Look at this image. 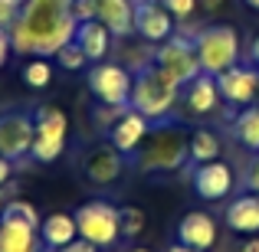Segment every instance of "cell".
Segmentation results:
<instances>
[{
	"label": "cell",
	"mask_w": 259,
	"mask_h": 252,
	"mask_svg": "<svg viewBox=\"0 0 259 252\" xmlns=\"http://www.w3.org/2000/svg\"><path fill=\"white\" fill-rule=\"evenodd\" d=\"M138 174H174L190 164V134L181 121L161 118L151 121V131L132 154Z\"/></svg>",
	"instance_id": "2"
},
{
	"label": "cell",
	"mask_w": 259,
	"mask_h": 252,
	"mask_svg": "<svg viewBox=\"0 0 259 252\" xmlns=\"http://www.w3.org/2000/svg\"><path fill=\"white\" fill-rule=\"evenodd\" d=\"M39 239H43V246L50 252L69 246L72 239H79L76 216L72 213H50V216H43V223H39Z\"/></svg>",
	"instance_id": "19"
},
{
	"label": "cell",
	"mask_w": 259,
	"mask_h": 252,
	"mask_svg": "<svg viewBox=\"0 0 259 252\" xmlns=\"http://www.w3.org/2000/svg\"><path fill=\"white\" fill-rule=\"evenodd\" d=\"M56 63L63 66L66 72H76V69H85V66H89V56L82 53V46L72 39V43H66L63 49L56 53Z\"/></svg>",
	"instance_id": "27"
},
{
	"label": "cell",
	"mask_w": 259,
	"mask_h": 252,
	"mask_svg": "<svg viewBox=\"0 0 259 252\" xmlns=\"http://www.w3.org/2000/svg\"><path fill=\"white\" fill-rule=\"evenodd\" d=\"M20 79H23L30 88H36V92H39V88H50V82H53V66L46 63L43 56H36L33 63H26L23 69H20Z\"/></svg>",
	"instance_id": "25"
},
{
	"label": "cell",
	"mask_w": 259,
	"mask_h": 252,
	"mask_svg": "<svg viewBox=\"0 0 259 252\" xmlns=\"http://www.w3.org/2000/svg\"><path fill=\"white\" fill-rule=\"evenodd\" d=\"M174 239L181 242V246L197 249V252L213 249V242H217V220L210 213H203V210H190V213H184L181 220H177Z\"/></svg>",
	"instance_id": "13"
},
{
	"label": "cell",
	"mask_w": 259,
	"mask_h": 252,
	"mask_svg": "<svg viewBox=\"0 0 259 252\" xmlns=\"http://www.w3.org/2000/svg\"><path fill=\"white\" fill-rule=\"evenodd\" d=\"M154 63L181 85L194 82L203 72L200 59H197V49H194V36H167L164 43H158V49H154Z\"/></svg>",
	"instance_id": "9"
},
{
	"label": "cell",
	"mask_w": 259,
	"mask_h": 252,
	"mask_svg": "<svg viewBox=\"0 0 259 252\" xmlns=\"http://www.w3.org/2000/svg\"><path fill=\"white\" fill-rule=\"evenodd\" d=\"M181 82H174L158 63H141L132 76V102L128 108H135L138 115L151 121H161V118H171L174 105L181 102Z\"/></svg>",
	"instance_id": "3"
},
{
	"label": "cell",
	"mask_w": 259,
	"mask_h": 252,
	"mask_svg": "<svg viewBox=\"0 0 259 252\" xmlns=\"http://www.w3.org/2000/svg\"><path fill=\"white\" fill-rule=\"evenodd\" d=\"M76 226L79 236L89 239L99 249H112L121 239V223H118V207H112L108 200H89L82 207H76Z\"/></svg>",
	"instance_id": "6"
},
{
	"label": "cell",
	"mask_w": 259,
	"mask_h": 252,
	"mask_svg": "<svg viewBox=\"0 0 259 252\" xmlns=\"http://www.w3.org/2000/svg\"><path fill=\"white\" fill-rule=\"evenodd\" d=\"M0 220H10V223H20V226H30L39 233V223H43V216H39V210L33 207L30 200H10L4 203V213H0Z\"/></svg>",
	"instance_id": "24"
},
{
	"label": "cell",
	"mask_w": 259,
	"mask_h": 252,
	"mask_svg": "<svg viewBox=\"0 0 259 252\" xmlns=\"http://www.w3.org/2000/svg\"><path fill=\"white\" fill-rule=\"evenodd\" d=\"M246 7H253V10H259V0H243Z\"/></svg>",
	"instance_id": "39"
},
{
	"label": "cell",
	"mask_w": 259,
	"mask_h": 252,
	"mask_svg": "<svg viewBox=\"0 0 259 252\" xmlns=\"http://www.w3.org/2000/svg\"><path fill=\"white\" fill-rule=\"evenodd\" d=\"M33 138H36V128H33L30 108H20V105L0 108V158L7 161L30 158Z\"/></svg>",
	"instance_id": "7"
},
{
	"label": "cell",
	"mask_w": 259,
	"mask_h": 252,
	"mask_svg": "<svg viewBox=\"0 0 259 252\" xmlns=\"http://www.w3.org/2000/svg\"><path fill=\"white\" fill-rule=\"evenodd\" d=\"M43 249L46 246H43L36 229L0 220V252H43Z\"/></svg>",
	"instance_id": "21"
},
{
	"label": "cell",
	"mask_w": 259,
	"mask_h": 252,
	"mask_svg": "<svg viewBox=\"0 0 259 252\" xmlns=\"http://www.w3.org/2000/svg\"><path fill=\"white\" fill-rule=\"evenodd\" d=\"M79 20L72 17V0H20V17L10 26L13 53L20 56H56L76 39Z\"/></svg>",
	"instance_id": "1"
},
{
	"label": "cell",
	"mask_w": 259,
	"mask_h": 252,
	"mask_svg": "<svg viewBox=\"0 0 259 252\" xmlns=\"http://www.w3.org/2000/svg\"><path fill=\"white\" fill-rule=\"evenodd\" d=\"M118 223H121V236H125V239H135V236L145 233L148 216H145L141 207H118Z\"/></svg>",
	"instance_id": "26"
},
{
	"label": "cell",
	"mask_w": 259,
	"mask_h": 252,
	"mask_svg": "<svg viewBox=\"0 0 259 252\" xmlns=\"http://www.w3.org/2000/svg\"><path fill=\"white\" fill-rule=\"evenodd\" d=\"M72 17H76L79 23L95 20V0H72Z\"/></svg>",
	"instance_id": "30"
},
{
	"label": "cell",
	"mask_w": 259,
	"mask_h": 252,
	"mask_svg": "<svg viewBox=\"0 0 259 252\" xmlns=\"http://www.w3.org/2000/svg\"><path fill=\"white\" fill-rule=\"evenodd\" d=\"M184 105H187L194 115H210V112H217V105H220L217 76H207V72H200L194 82L184 85Z\"/></svg>",
	"instance_id": "18"
},
{
	"label": "cell",
	"mask_w": 259,
	"mask_h": 252,
	"mask_svg": "<svg viewBox=\"0 0 259 252\" xmlns=\"http://www.w3.org/2000/svg\"><path fill=\"white\" fill-rule=\"evenodd\" d=\"M167 7V13L177 20V23H187L197 10H200V0H161Z\"/></svg>",
	"instance_id": "28"
},
{
	"label": "cell",
	"mask_w": 259,
	"mask_h": 252,
	"mask_svg": "<svg viewBox=\"0 0 259 252\" xmlns=\"http://www.w3.org/2000/svg\"><path fill=\"white\" fill-rule=\"evenodd\" d=\"M223 223L233 233H259V193H243L227 203L223 210Z\"/></svg>",
	"instance_id": "17"
},
{
	"label": "cell",
	"mask_w": 259,
	"mask_h": 252,
	"mask_svg": "<svg viewBox=\"0 0 259 252\" xmlns=\"http://www.w3.org/2000/svg\"><path fill=\"white\" fill-rule=\"evenodd\" d=\"M128 252H151V249H128Z\"/></svg>",
	"instance_id": "40"
},
{
	"label": "cell",
	"mask_w": 259,
	"mask_h": 252,
	"mask_svg": "<svg viewBox=\"0 0 259 252\" xmlns=\"http://www.w3.org/2000/svg\"><path fill=\"white\" fill-rule=\"evenodd\" d=\"M233 138L240 141L246 151L259 154V105H246L233 121Z\"/></svg>",
	"instance_id": "23"
},
{
	"label": "cell",
	"mask_w": 259,
	"mask_h": 252,
	"mask_svg": "<svg viewBox=\"0 0 259 252\" xmlns=\"http://www.w3.org/2000/svg\"><path fill=\"white\" fill-rule=\"evenodd\" d=\"M76 43L82 46L89 63H102V59L108 56V46H112V30H108L102 20H85L76 30Z\"/></svg>",
	"instance_id": "20"
},
{
	"label": "cell",
	"mask_w": 259,
	"mask_h": 252,
	"mask_svg": "<svg viewBox=\"0 0 259 252\" xmlns=\"http://www.w3.org/2000/svg\"><path fill=\"white\" fill-rule=\"evenodd\" d=\"M246 187L253 190V193H259V154L253 158V164H249V174H246Z\"/></svg>",
	"instance_id": "33"
},
{
	"label": "cell",
	"mask_w": 259,
	"mask_h": 252,
	"mask_svg": "<svg viewBox=\"0 0 259 252\" xmlns=\"http://www.w3.org/2000/svg\"><path fill=\"white\" fill-rule=\"evenodd\" d=\"M20 17V0H0V30H10Z\"/></svg>",
	"instance_id": "29"
},
{
	"label": "cell",
	"mask_w": 259,
	"mask_h": 252,
	"mask_svg": "<svg viewBox=\"0 0 259 252\" xmlns=\"http://www.w3.org/2000/svg\"><path fill=\"white\" fill-rule=\"evenodd\" d=\"M10 174H13V161H7V158H0V187H4L7 180H10Z\"/></svg>",
	"instance_id": "34"
},
{
	"label": "cell",
	"mask_w": 259,
	"mask_h": 252,
	"mask_svg": "<svg viewBox=\"0 0 259 252\" xmlns=\"http://www.w3.org/2000/svg\"><path fill=\"white\" fill-rule=\"evenodd\" d=\"M190 183L200 200H223L233 190V170L223 161H207V164H197V170L190 174Z\"/></svg>",
	"instance_id": "14"
},
{
	"label": "cell",
	"mask_w": 259,
	"mask_h": 252,
	"mask_svg": "<svg viewBox=\"0 0 259 252\" xmlns=\"http://www.w3.org/2000/svg\"><path fill=\"white\" fill-rule=\"evenodd\" d=\"M246 56H249V66H256V69H259V33L253 36V43H249V53H246Z\"/></svg>",
	"instance_id": "35"
},
{
	"label": "cell",
	"mask_w": 259,
	"mask_h": 252,
	"mask_svg": "<svg viewBox=\"0 0 259 252\" xmlns=\"http://www.w3.org/2000/svg\"><path fill=\"white\" fill-rule=\"evenodd\" d=\"M240 252H259V239H246L240 246Z\"/></svg>",
	"instance_id": "36"
},
{
	"label": "cell",
	"mask_w": 259,
	"mask_h": 252,
	"mask_svg": "<svg viewBox=\"0 0 259 252\" xmlns=\"http://www.w3.org/2000/svg\"><path fill=\"white\" fill-rule=\"evenodd\" d=\"M194 49H197V59H200V69L207 76H220V72L233 69L240 63V33L230 23L203 26L194 36Z\"/></svg>",
	"instance_id": "4"
},
{
	"label": "cell",
	"mask_w": 259,
	"mask_h": 252,
	"mask_svg": "<svg viewBox=\"0 0 259 252\" xmlns=\"http://www.w3.org/2000/svg\"><path fill=\"white\" fill-rule=\"evenodd\" d=\"M256 102H259V95H256Z\"/></svg>",
	"instance_id": "42"
},
{
	"label": "cell",
	"mask_w": 259,
	"mask_h": 252,
	"mask_svg": "<svg viewBox=\"0 0 259 252\" xmlns=\"http://www.w3.org/2000/svg\"><path fill=\"white\" fill-rule=\"evenodd\" d=\"M148 131H151V118L138 115L135 108H128V112L108 128V141H112L125 158H132V154L141 147V141L148 138Z\"/></svg>",
	"instance_id": "15"
},
{
	"label": "cell",
	"mask_w": 259,
	"mask_h": 252,
	"mask_svg": "<svg viewBox=\"0 0 259 252\" xmlns=\"http://www.w3.org/2000/svg\"><path fill=\"white\" fill-rule=\"evenodd\" d=\"M121 170H125V154H121L112 141H105V144H92L85 151V158H82V174L92 183H99V187L115 183L121 177Z\"/></svg>",
	"instance_id": "12"
},
{
	"label": "cell",
	"mask_w": 259,
	"mask_h": 252,
	"mask_svg": "<svg viewBox=\"0 0 259 252\" xmlns=\"http://www.w3.org/2000/svg\"><path fill=\"white\" fill-rule=\"evenodd\" d=\"M56 252H99V246H92L89 239H82V236H79V239H72L69 246H63V249H56Z\"/></svg>",
	"instance_id": "31"
},
{
	"label": "cell",
	"mask_w": 259,
	"mask_h": 252,
	"mask_svg": "<svg viewBox=\"0 0 259 252\" xmlns=\"http://www.w3.org/2000/svg\"><path fill=\"white\" fill-rule=\"evenodd\" d=\"M33 128H36V138H33L30 158L36 164H53L63 158L66 138H69V115L59 105H36L33 108Z\"/></svg>",
	"instance_id": "5"
},
{
	"label": "cell",
	"mask_w": 259,
	"mask_h": 252,
	"mask_svg": "<svg viewBox=\"0 0 259 252\" xmlns=\"http://www.w3.org/2000/svg\"><path fill=\"white\" fill-rule=\"evenodd\" d=\"M13 53V43H10V30H0V69L7 66V56Z\"/></svg>",
	"instance_id": "32"
},
{
	"label": "cell",
	"mask_w": 259,
	"mask_h": 252,
	"mask_svg": "<svg viewBox=\"0 0 259 252\" xmlns=\"http://www.w3.org/2000/svg\"><path fill=\"white\" fill-rule=\"evenodd\" d=\"M217 88H220V98L233 108H246L256 105V95H259V69L256 66H240L236 63L233 69L220 72L217 76Z\"/></svg>",
	"instance_id": "10"
},
{
	"label": "cell",
	"mask_w": 259,
	"mask_h": 252,
	"mask_svg": "<svg viewBox=\"0 0 259 252\" xmlns=\"http://www.w3.org/2000/svg\"><path fill=\"white\" fill-rule=\"evenodd\" d=\"M177 20L167 13V7L161 0H135V33L148 43H164L167 36H174Z\"/></svg>",
	"instance_id": "11"
},
{
	"label": "cell",
	"mask_w": 259,
	"mask_h": 252,
	"mask_svg": "<svg viewBox=\"0 0 259 252\" xmlns=\"http://www.w3.org/2000/svg\"><path fill=\"white\" fill-rule=\"evenodd\" d=\"M89 92L99 98V105L128 108V102H132V72L118 63H95L89 66Z\"/></svg>",
	"instance_id": "8"
},
{
	"label": "cell",
	"mask_w": 259,
	"mask_h": 252,
	"mask_svg": "<svg viewBox=\"0 0 259 252\" xmlns=\"http://www.w3.org/2000/svg\"><path fill=\"white\" fill-rule=\"evenodd\" d=\"M95 20L112 30V36L135 33V0H95Z\"/></svg>",
	"instance_id": "16"
},
{
	"label": "cell",
	"mask_w": 259,
	"mask_h": 252,
	"mask_svg": "<svg viewBox=\"0 0 259 252\" xmlns=\"http://www.w3.org/2000/svg\"><path fill=\"white\" fill-rule=\"evenodd\" d=\"M167 252H197V249H190V246H181V242H174V246H167Z\"/></svg>",
	"instance_id": "37"
},
{
	"label": "cell",
	"mask_w": 259,
	"mask_h": 252,
	"mask_svg": "<svg viewBox=\"0 0 259 252\" xmlns=\"http://www.w3.org/2000/svg\"><path fill=\"white\" fill-rule=\"evenodd\" d=\"M200 4H203V10H217V7H220L223 0H200Z\"/></svg>",
	"instance_id": "38"
},
{
	"label": "cell",
	"mask_w": 259,
	"mask_h": 252,
	"mask_svg": "<svg viewBox=\"0 0 259 252\" xmlns=\"http://www.w3.org/2000/svg\"><path fill=\"white\" fill-rule=\"evenodd\" d=\"M0 213H4V193H0Z\"/></svg>",
	"instance_id": "41"
},
{
	"label": "cell",
	"mask_w": 259,
	"mask_h": 252,
	"mask_svg": "<svg viewBox=\"0 0 259 252\" xmlns=\"http://www.w3.org/2000/svg\"><path fill=\"white\" fill-rule=\"evenodd\" d=\"M220 138L210 128H197L190 131V164H207V161H220Z\"/></svg>",
	"instance_id": "22"
}]
</instances>
